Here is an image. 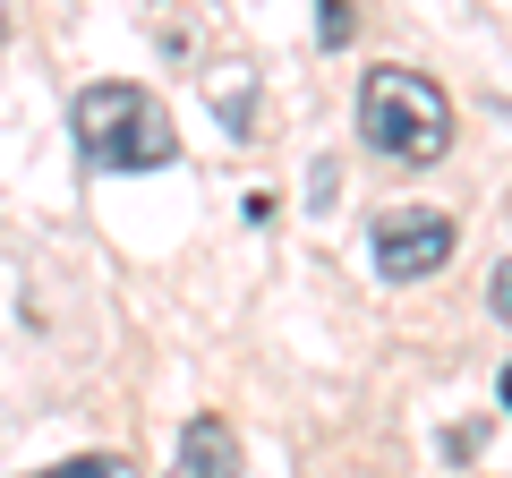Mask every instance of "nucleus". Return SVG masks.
Here are the masks:
<instances>
[{"instance_id":"obj_1","label":"nucleus","mask_w":512,"mask_h":478,"mask_svg":"<svg viewBox=\"0 0 512 478\" xmlns=\"http://www.w3.org/2000/svg\"><path fill=\"white\" fill-rule=\"evenodd\" d=\"M69 129H77V154L86 171H163L180 163V137H171V111L154 103L146 86L128 77H103L69 103Z\"/></svg>"},{"instance_id":"obj_2","label":"nucleus","mask_w":512,"mask_h":478,"mask_svg":"<svg viewBox=\"0 0 512 478\" xmlns=\"http://www.w3.org/2000/svg\"><path fill=\"white\" fill-rule=\"evenodd\" d=\"M359 137L393 163H436L453 146V103L419 69H367L359 77Z\"/></svg>"},{"instance_id":"obj_3","label":"nucleus","mask_w":512,"mask_h":478,"mask_svg":"<svg viewBox=\"0 0 512 478\" xmlns=\"http://www.w3.org/2000/svg\"><path fill=\"white\" fill-rule=\"evenodd\" d=\"M367 257H376L384 282H419V274H436V265L453 257V222L427 214V205H393V214H376V231H367Z\"/></svg>"},{"instance_id":"obj_4","label":"nucleus","mask_w":512,"mask_h":478,"mask_svg":"<svg viewBox=\"0 0 512 478\" xmlns=\"http://www.w3.org/2000/svg\"><path fill=\"white\" fill-rule=\"evenodd\" d=\"M180 478H239V436L214 419V410L180 427Z\"/></svg>"},{"instance_id":"obj_5","label":"nucleus","mask_w":512,"mask_h":478,"mask_svg":"<svg viewBox=\"0 0 512 478\" xmlns=\"http://www.w3.org/2000/svg\"><path fill=\"white\" fill-rule=\"evenodd\" d=\"M35 478H146V470H128L120 453H77V461H52V470H35Z\"/></svg>"},{"instance_id":"obj_6","label":"nucleus","mask_w":512,"mask_h":478,"mask_svg":"<svg viewBox=\"0 0 512 478\" xmlns=\"http://www.w3.org/2000/svg\"><path fill=\"white\" fill-rule=\"evenodd\" d=\"M316 43H325V52H342V43H350V0H325V18H316Z\"/></svg>"},{"instance_id":"obj_7","label":"nucleus","mask_w":512,"mask_h":478,"mask_svg":"<svg viewBox=\"0 0 512 478\" xmlns=\"http://www.w3.org/2000/svg\"><path fill=\"white\" fill-rule=\"evenodd\" d=\"M487 308H495V316H504V325H512V257L495 265V282H487Z\"/></svg>"},{"instance_id":"obj_8","label":"nucleus","mask_w":512,"mask_h":478,"mask_svg":"<svg viewBox=\"0 0 512 478\" xmlns=\"http://www.w3.org/2000/svg\"><path fill=\"white\" fill-rule=\"evenodd\" d=\"M495 393H504V410H512V368H504V376H495Z\"/></svg>"}]
</instances>
